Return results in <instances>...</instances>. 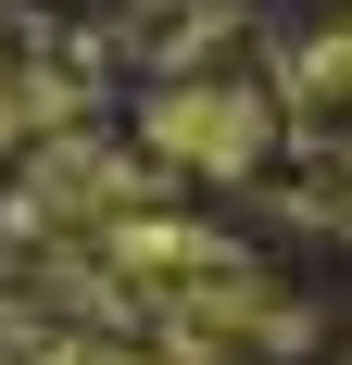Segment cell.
Segmentation results:
<instances>
[{
    "mask_svg": "<svg viewBox=\"0 0 352 365\" xmlns=\"http://www.w3.org/2000/svg\"><path fill=\"white\" fill-rule=\"evenodd\" d=\"M151 151H164V164H202V177H252L264 101H252V88H164V101H151Z\"/></svg>",
    "mask_w": 352,
    "mask_h": 365,
    "instance_id": "1",
    "label": "cell"
}]
</instances>
